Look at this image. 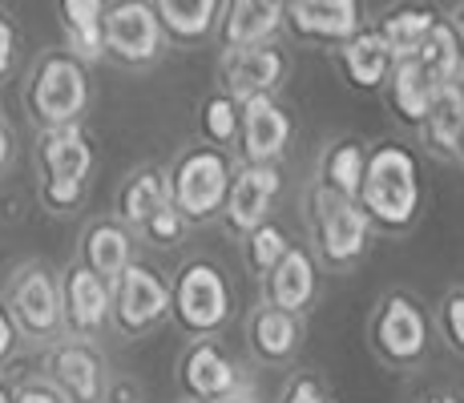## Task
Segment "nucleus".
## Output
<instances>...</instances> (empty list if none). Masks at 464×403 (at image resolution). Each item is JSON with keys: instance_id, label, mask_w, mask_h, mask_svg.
Returning a JSON list of instances; mask_svg holds the SVG:
<instances>
[{"instance_id": "obj_1", "label": "nucleus", "mask_w": 464, "mask_h": 403, "mask_svg": "<svg viewBox=\"0 0 464 403\" xmlns=\"http://www.w3.org/2000/svg\"><path fill=\"white\" fill-rule=\"evenodd\" d=\"M363 214L372 218L376 235L404 238L416 230L424 214V169L420 154L396 138H383L368 154V174H363L360 198Z\"/></svg>"}, {"instance_id": "obj_2", "label": "nucleus", "mask_w": 464, "mask_h": 403, "mask_svg": "<svg viewBox=\"0 0 464 403\" xmlns=\"http://www.w3.org/2000/svg\"><path fill=\"white\" fill-rule=\"evenodd\" d=\"M89 65H93V61H85L82 53H73L69 44L44 49L41 57L33 61L29 73H24L21 101L37 130L82 125V118L89 113V97H93Z\"/></svg>"}, {"instance_id": "obj_3", "label": "nucleus", "mask_w": 464, "mask_h": 403, "mask_svg": "<svg viewBox=\"0 0 464 403\" xmlns=\"http://www.w3.org/2000/svg\"><path fill=\"white\" fill-rule=\"evenodd\" d=\"M432 335H436V315L408 286L383 291L368 315V351L388 371L400 375L420 371L428 351H432Z\"/></svg>"}, {"instance_id": "obj_4", "label": "nucleus", "mask_w": 464, "mask_h": 403, "mask_svg": "<svg viewBox=\"0 0 464 403\" xmlns=\"http://www.w3.org/2000/svg\"><path fill=\"white\" fill-rule=\"evenodd\" d=\"M37 194L49 214H77L93 186V141L82 125H61V130H37Z\"/></svg>"}, {"instance_id": "obj_5", "label": "nucleus", "mask_w": 464, "mask_h": 403, "mask_svg": "<svg viewBox=\"0 0 464 403\" xmlns=\"http://www.w3.org/2000/svg\"><path fill=\"white\" fill-rule=\"evenodd\" d=\"M307 226L311 250H315L327 274H352L376 242V226L363 214V206L355 198L324 190V186L307 190Z\"/></svg>"}, {"instance_id": "obj_6", "label": "nucleus", "mask_w": 464, "mask_h": 403, "mask_svg": "<svg viewBox=\"0 0 464 403\" xmlns=\"http://www.w3.org/2000/svg\"><path fill=\"white\" fill-rule=\"evenodd\" d=\"M235 158L222 146H210V141H194V146H182L174 154V161L166 166L169 178V202L186 214L190 226H207V222H218L222 206H227L230 182H235Z\"/></svg>"}, {"instance_id": "obj_7", "label": "nucleus", "mask_w": 464, "mask_h": 403, "mask_svg": "<svg viewBox=\"0 0 464 403\" xmlns=\"http://www.w3.org/2000/svg\"><path fill=\"white\" fill-rule=\"evenodd\" d=\"M169 319L186 339L222 335V327L235 315V286L214 258H186L169 283Z\"/></svg>"}, {"instance_id": "obj_8", "label": "nucleus", "mask_w": 464, "mask_h": 403, "mask_svg": "<svg viewBox=\"0 0 464 403\" xmlns=\"http://www.w3.org/2000/svg\"><path fill=\"white\" fill-rule=\"evenodd\" d=\"M178 388L198 403H255V379L218 335L190 339L178 355Z\"/></svg>"}, {"instance_id": "obj_9", "label": "nucleus", "mask_w": 464, "mask_h": 403, "mask_svg": "<svg viewBox=\"0 0 464 403\" xmlns=\"http://www.w3.org/2000/svg\"><path fill=\"white\" fill-rule=\"evenodd\" d=\"M5 302L13 311L16 327H21L24 343H57L65 335V319H61V274L41 258H24L13 266L5 283Z\"/></svg>"}, {"instance_id": "obj_10", "label": "nucleus", "mask_w": 464, "mask_h": 403, "mask_svg": "<svg viewBox=\"0 0 464 403\" xmlns=\"http://www.w3.org/2000/svg\"><path fill=\"white\" fill-rule=\"evenodd\" d=\"M169 37L154 0H110L105 8V57L121 69H150L166 57Z\"/></svg>"}, {"instance_id": "obj_11", "label": "nucleus", "mask_w": 464, "mask_h": 403, "mask_svg": "<svg viewBox=\"0 0 464 403\" xmlns=\"http://www.w3.org/2000/svg\"><path fill=\"white\" fill-rule=\"evenodd\" d=\"M169 283L162 271L141 258H133L126 271L113 279V331L121 339H146L154 327L169 319Z\"/></svg>"}, {"instance_id": "obj_12", "label": "nucleus", "mask_w": 464, "mask_h": 403, "mask_svg": "<svg viewBox=\"0 0 464 403\" xmlns=\"http://www.w3.org/2000/svg\"><path fill=\"white\" fill-rule=\"evenodd\" d=\"M287 77H291V53L283 49V41L218 49V89H227L238 101L279 97Z\"/></svg>"}, {"instance_id": "obj_13", "label": "nucleus", "mask_w": 464, "mask_h": 403, "mask_svg": "<svg viewBox=\"0 0 464 403\" xmlns=\"http://www.w3.org/2000/svg\"><path fill=\"white\" fill-rule=\"evenodd\" d=\"M61 319H65V335L93 339V343L113 331V283L82 258L61 271Z\"/></svg>"}, {"instance_id": "obj_14", "label": "nucleus", "mask_w": 464, "mask_h": 403, "mask_svg": "<svg viewBox=\"0 0 464 403\" xmlns=\"http://www.w3.org/2000/svg\"><path fill=\"white\" fill-rule=\"evenodd\" d=\"M41 367H44V379L57 383L69 403H105L110 363H105L102 347L93 339L61 335L57 343L44 347Z\"/></svg>"}, {"instance_id": "obj_15", "label": "nucleus", "mask_w": 464, "mask_h": 403, "mask_svg": "<svg viewBox=\"0 0 464 403\" xmlns=\"http://www.w3.org/2000/svg\"><path fill=\"white\" fill-rule=\"evenodd\" d=\"M279 190H283L279 161H263V166L243 161V166L235 169V182H230L227 206H222V214H218L222 230H227L230 238L243 242L258 226V222L271 218V206H275V198H279Z\"/></svg>"}, {"instance_id": "obj_16", "label": "nucleus", "mask_w": 464, "mask_h": 403, "mask_svg": "<svg viewBox=\"0 0 464 403\" xmlns=\"http://www.w3.org/2000/svg\"><path fill=\"white\" fill-rule=\"evenodd\" d=\"M368 24L363 0H291L283 33L295 44H319L335 49Z\"/></svg>"}, {"instance_id": "obj_17", "label": "nucleus", "mask_w": 464, "mask_h": 403, "mask_svg": "<svg viewBox=\"0 0 464 403\" xmlns=\"http://www.w3.org/2000/svg\"><path fill=\"white\" fill-rule=\"evenodd\" d=\"M295 138V118L279 97L243 101V130H238V161H283Z\"/></svg>"}, {"instance_id": "obj_18", "label": "nucleus", "mask_w": 464, "mask_h": 403, "mask_svg": "<svg viewBox=\"0 0 464 403\" xmlns=\"http://www.w3.org/2000/svg\"><path fill=\"white\" fill-rule=\"evenodd\" d=\"M332 61H335L347 89H355V93H383V85H388L400 57H396V49L383 41V33L376 24H363L355 37L335 44Z\"/></svg>"}, {"instance_id": "obj_19", "label": "nucleus", "mask_w": 464, "mask_h": 403, "mask_svg": "<svg viewBox=\"0 0 464 403\" xmlns=\"http://www.w3.org/2000/svg\"><path fill=\"white\" fill-rule=\"evenodd\" d=\"M303 335L307 327L299 311H283L266 299H258V307L246 319V351L263 367H291L303 351Z\"/></svg>"}, {"instance_id": "obj_20", "label": "nucleus", "mask_w": 464, "mask_h": 403, "mask_svg": "<svg viewBox=\"0 0 464 403\" xmlns=\"http://www.w3.org/2000/svg\"><path fill=\"white\" fill-rule=\"evenodd\" d=\"M319 274H324V263L315 258V250L307 242H291V250L271 266V274H263V299L303 315L319 294Z\"/></svg>"}, {"instance_id": "obj_21", "label": "nucleus", "mask_w": 464, "mask_h": 403, "mask_svg": "<svg viewBox=\"0 0 464 403\" xmlns=\"http://www.w3.org/2000/svg\"><path fill=\"white\" fill-rule=\"evenodd\" d=\"M291 0H227L218 16V49L279 41Z\"/></svg>"}, {"instance_id": "obj_22", "label": "nucleus", "mask_w": 464, "mask_h": 403, "mask_svg": "<svg viewBox=\"0 0 464 403\" xmlns=\"http://www.w3.org/2000/svg\"><path fill=\"white\" fill-rule=\"evenodd\" d=\"M436 93H440V81H432V73H428L416 57H400L380 97H383V105H388L392 121L416 133L424 125L428 110H432Z\"/></svg>"}, {"instance_id": "obj_23", "label": "nucleus", "mask_w": 464, "mask_h": 403, "mask_svg": "<svg viewBox=\"0 0 464 403\" xmlns=\"http://www.w3.org/2000/svg\"><path fill=\"white\" fill-rule=\"evenodd\" d=\"M77 258L113 283L133 263V258H138V235H133V230L118 218V214L93 218L82 230V250H77Z\"/></svg>"}, {"instance_id": "obj_24", "label": "nucleus", "mask_w": 464, "mask_h": 403, "mask_svg": "<svg viewBox=\"0 0 464 403\" xmlns=\"http://www.w3.org/2000/svg\"><path fill=\"white\" fill-rule=\"evenodd\" d=\"M420 149L440 161H460V138H464V77L440 85L424 125L416 130Z\"/></svg>"}, {"instance_id": "obj_25", "label": "nucleus", "mask_w": 464, "mask_h": 403, "mask_svg": "<svg viewBox=\"0 0 464 403\" xmlns=\"http://www.w3.org/2000/svg\"><path fill=\"white\" fill-rule=\"evenodd\" d=\"M368 154L372 146L355 133H339L332 138L315 158V186L332 194H343V198H360L363 174H368Z\"/></svg>"}, {"instance_id": "obj_26", "label": "nucleus", "mask_w": 464, "mask_h": 403, "mask_svg": "<svg viewBox=\"0 0 464 403\" xmlns=\"http://www.w3.org/2000/svg\"><path fill=\"white\" fill-rule=\"evenodd\" d=\"M227 0H154L174 49H198L218 37V16Z\"/></svg>"}, {"instance_id": "obj_27", "label": "nucleus", "mask_w": 464, "mask_h": 403, "mask_svg": "<svg viewBox=\"0 0 464 403\" xmlns=\"http://www.w3.org/2000/svg\"><path fill=\"white\" fill-rule=\"evenodd\" d=\"M444 16L449 13H440L432 0H396V5L383 8L372 24H376L383 33V41L396 49V57H408V53L420 49L428 41V33H432Z\"/></svg>"}, {"instance_id": "obj_28", "label": "nucleus", "mask_w": 464, "mask_h": 403, "mask_svg": "<svg viewBox=\"0 0 464 403\" xmlns=\"http://www.w3.org/2000/svg\"><path fill=\"white\" fill-rule=\"evenodd\" d=\"M169 202V178L162 166H138L133 174L121 182L118 190V202H113V214H118L121 222L133 230V235H141V226H146L150 218H154L158 210Z\"/></svg>"}, {"instance_id": "obj_29", "label": "nucleus", "mask_w": 464, "mask_h": 403, "mask_svg": "<svg viewBox=\"0 0 464 403\" xmlns=\"http://www.w3.org/2000/svg\"><path fill=\"white\" fill-rule=\"evenodd\" d=\"M105 8L110 0H57L61 37L85 61L105 57Z\"/></svg>"}, {"instance_id": "obj_30", "label": "nucleus", "mask_w": 464, "mask_h": 403, "mask_svg": "<svg viewBox=\"0 0 464 403\" xmlns=\"http://www.w3.org/2000/svg\"><path fill=\"white\" fill-rule=\"evenodd\" d=\"M238 130H243V101L230 97L227 89H214L198 105V138L210 146H238Z\"/></svg>"}, {"instance_id": "obj_31", "label": "nucleus", "mask_w": 464, "mask_h": 403, "mask_svg": "<svg viewBox=\"0 0 464 403\" xmlns=\"http://www.w3.org/2000/svg\"><path fill=\"white\" fill-rule=\"evenodd\" d=\"M408 57L420 61L428 73H432V81H440V85L464 77V53H460V41H457V33H452L449 16H444V21L428 33V41L420 44V49L408 53Z\"/></svg>"}, {"instance_id": "obj_32", "label": "nucleus", "mask_w": 464, "mask_h": 403, "mask_svg": "<svg viewBox=\"0 0 464 403\" xmlns=\"http://www.w3.org/2000/svg\"><path fill=\"white\" fill-rule=\"evenodd\" d=\"M291 250V238H287V230L279 226V222H258V226L251 230V235L243 238V263H246V271L251 274H271V266L279 263L283 254Z\"/></svg>"}, {"instance_id": "obj_33", "label": "nucleus", "mask_w": 464, "mask_h": 403, "mask_svg": "<svg viewBox=\"0 0 464 403\" xmlns=\"http://www.w3.org/2000/svg\"><path fill=\"white\" fill-rule=\"evenodd\" d=\"M436 335L444 339L452 355L464 360V286H452V291L440 294L436 302Z\"/></svg>"}, {"instance_id": "obj_34", "label": "nucleus", "mask_w": 464, "mask_h": 403, "mask_svg": "<svg viewBox=\"0 0 464 403\" xmlns=\"http://www.w3.org/2000/svg\"><path fill=\"white\" fill-rule=\"evenodd\" d=\"M186 230H190V222H186V214L178 210L174 202H166L162 210L154 214V218L146 222V226H141V242H146V246H158V250H174L178 242L186 238Z\"/></svg>"}, {"instance_id": "obj_35", "label": "nucleus", "mask_w": 464, "mask_h": 403, "mask_svg": "<svg viewBox=\"0 0 464 403\" xmlns=\"http://www.w3.org/2000/svg\"><path fill=\"white\" fill-rule=\"evenodd\" d=\"M279 403H335V399L315 371H291L287 379H283Z\"/></svg>"}, {"instance_id": "obj_36", "label": "nucleus", "mask_w": 464, "mask_h": 403, "mask_svg": "<svg viewBox=\"0 0 464 403\" xmlns=\"http://www.w3.org/2000/svg\"><path fill=\"white\" fill-rule=\"evenodd\" d=\"M16 44H21L16 21H13V13L0 5V85L16 73Z\"/></svg>"}, {"instance_id": "obj_37", "label": "nucleus", "mask_w": 464, "mask_h": 403, "mask_svg": "<svg viewBox=\"0 0 464 403\" xmlns=\"http://www.w3.org/2000/svg\"><path fill=\"white\" fill-rule=\"evenodd\" d=\"M21 327H16V319H13V311H8V302H5V294H0V371H5L8 363H13V355H16V347H21Z\"/></svg>"}, {"instance_id": "obj_38", "label": "nucleus", "mask_w": 464, "mask_h": 403, "mask_svg": "<svg viewBox=\"0 0 464 403\" xmlns=\"http://www.w3.org/2000/svg\"><path fill=\"white\" fill-rule=\"evenodd\" d=\"M16 403H69L65 399V391L57 388L53 379H24V383H16Z\"/></svg>"}, {"instance_id": "obj_39", "label": "nucleus", "mask_w": 464, "mask_h": 403, "mask_svg": "<svg viewBox=\"0 0 464 403\" xmlns=\"http://www.w3.org/2000/svg\"><path fill=\"white\" fill-rule=\"evenodd\" d=\"M404 403H464V388H457V383H424V388L408 391Z\"/></svg>"}, {"instance_id": "obj_40", "label": "nucleus", "mask_w": 464, "mask_h": 403, "mask_svg": "<svg viewBox=\"0 0 464 403\" xmlns=\"http://www.w3.org/2000/svg\"><path fill=\"white\" fill-rule=\"evenodd\" d=\"M105 403H141V388L130 379V375H121V379H113V375H110V388H105Z\"/></svg>"}, {"instance_id": "obj_41", "label": "nucleus", "mask_w": 464, "mask_h": 403, "mask_svg": "<svg viewBox=\"0 0 464 403\" xmlns=\"http://www.w3.org/2000/svg\"><path fill=\"white\" fill-rule=\"evenodd\" d=\"M13 154H16V141H13V130H8L5 113H0V174L13 166Z\"/></svg>"}, {"instance_id": "obj_42", "label": "nucleus", "mask_w": 464, "mask_h": 403, "mask_svg": "<svg viewBox=\"0 0 464 403\" xmlns=\"http://www.w3.org/2000/svg\"><path fill=\"white\" fill-rule=\"evenodd\" d=\"M449 24H452V33H457V41H460V53H464V0L457 8L449 13Z\"/></svg>"}, {"instance_id": "obj_43", "label": "nucleus", "mask_w": 464, "mask_h": 403, "mask_svg": "<svg viewBox=\"0 0 464 403\" xmlns=\"http://www.w3.org/2000/svg\"><path fill=\"white\" fill-rule=\"evenodd\" d=\"M0 403H16V388H8L5 375H0Z\"/></svg>"}, {"instance_id": "obj_44", "label": "nucleus", "mask_w": 464, "mask_h": 403, "mask_svg": "<svg viewBox=\"0 0 464 403\" xmlns=\"http://www.w3.org/2000/svg\"><path fill=\"white\" fill-rule=\"evenodd\" d=\"M460 166H464V138H460Z\"/></svg>"}, {"instance_id": "obj_45", "label": "nucleus", "mask_w": 464, "mask_h": 403, "mask_svg": "<svg viewBox=\"0 0 464 403\" xmlns=\"http://www.w3.org/2000/svg\"><path fill=\"white\" fill-rule=\"evenodd\" d=\"M186 403H198V399H186Z\"/></svg>"}]
</instances>
